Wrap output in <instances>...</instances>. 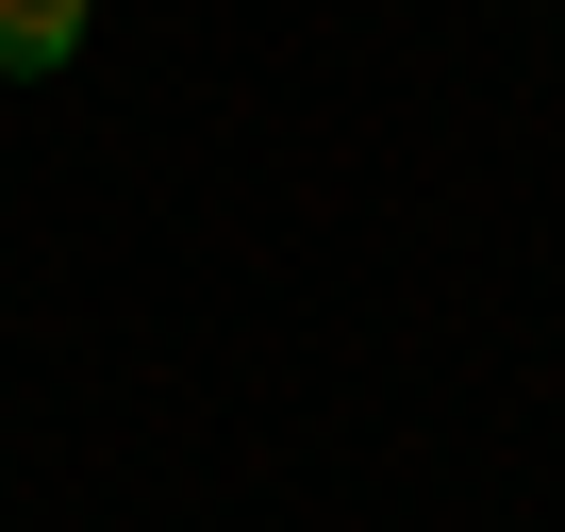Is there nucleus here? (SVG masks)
I'll use <instances>...</instances> for the list:
<instances>
[{"label": "nucleus", "mask_w": 565, "mask_h": 532, "mask_svg": "<svg viewBox=\"0 0 565 532\" xmlns=\"http://www.w3.org/2000/svg\"><path fill=\"white\" fill-rule=\"evenodd\" d=\"M84 51V0H0V84H51Z\"/></svg>", "instance_id": "1"}]
</instances>
